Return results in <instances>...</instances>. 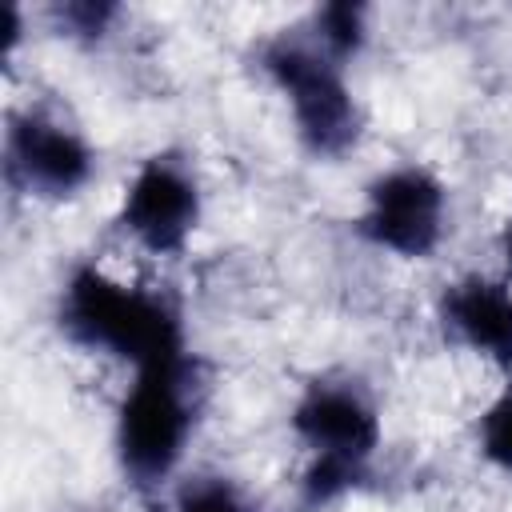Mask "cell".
Returning a JSON list of instances; mask_svg holds the SVG:
<instances>
[{"mask_svg":"<svg viewBox=\"0 0 512 512\" xmlns=\"http://www.w3.org/2000/svg\"><path fill=\"white\" fill-rule=\"evenodd\" d=\"M64 328L88 344L132 360L140 372L184 360L176 312L140 288H128L96 268H80L64 288Z\"/></svg>","mask_w":512,"mask_h":512,"instance_id":"6da1fadb","label":"cell"},{"mask_svg":"<svg viewBox=\"0 0 512 512\" xmlns=\"http://www.w3.org/2000/svg\"><path fill=\"white\" fill-rule=\"evenodd\" d=\"M184 376H188L184 360L144 368L136 376L132 392L124 396L116 444H120L124 468L140 484H152V480L168 476L176 468L180 452H184V440H188V428H192Z\"/></svg>","mask_w":512,"mask_h":512,"instance_id":"7a4b0ae2","label":"cell"},{"mask_svg":"<svg viewBox=\"0 0 512 512\" xmlns=\"http://www.w3.org/2000/svg\"><path fill=\"white\" fill-rule=\"evenodd\" d=\"M264 68L288 92L296 128H300V136H304V144L312 152H328L332 156V152H344L356 140L360 116H356L352 92L340 80L336 64H328L312 48L280 40V44H272L264 52Z\"/></svg>","mask_w":512,"mask_h":512,"instance_id":"3957f363","label":"cell"},{"mask_svg":"<svg viewBox=\"0 0 512 512\" xmlns=\"http://www.w3.org/2000/svg\"><path fill=\"white\" fill-rule=\"evenodd\" d=\"M364 236L400 256H428L444 232V188L424 168H396L368 188Z\"/></svg>","mask_w":512,"mask_h":512,"instance_id":"277c9868","label":"cell"},{"mask_svg":"<svg viewBox=\"0 0 512 512\" xmlns=\"http://www.w3.org/2000/svg\"><path fill=\"white\" fill-rule=\"evenodd\" d=\"M200 216V196L188 172L172 160H148L124 192L120 224L152 252H180Z\"/></svg>","mask_w":512,"mask_h":512,"instance_id":"5b68a950","label":"cell"},{"mask_svg":"<svg viewBox=\"0 0 512 512\" xmlns=\"http://www.w3.org/2000/svg\"><path fill=\"white\" fill-rule=\"evenodd\" d=\"M292 424L316 456H332V460L360 464V468L380 440L372 404L356 388H340V384L308 388L292 412Z\"/></svg>","mask_w":512,"mask_h":512,"instance_id":"8992f818","label":"cell"},{"mask_svg":"<svg viewBox=\"0 0 512 512\" xmlns=\"http://www.w3.org/2000/svg\"><path fill=\"white\" fill-rule=\"evenodd\" d=\"M8 164L28 188H36L44 196H68L88 180L92 152L72 128L28 112V116L12 120Z\"/></svg>","mask_w":512,"mask_h":512,"instance_id":"52a82bcc","label":"cell"},{"mask_svg":"<svg viewBox=\"0 0 512 512\" xmlns=\"http://www.w3.org/2000/svg\"><path fill=\"white\" fill-rule=\"evenodd\" d=\"M448 328L480 356L512 368V292L496 280H460L444 296Z\"/></svg>","mask_w":512,"mask_h":512,"instance_id":"ba28073f","label":"cell"},{"mask_svg":"<svg viewBox=\"0 0 512 512\" xmlns=\"http://www.w3.org/2000/svg\"><path fill=\"white\" fill-rule=\"evenodd\" d=\"M480 452L496 468L512 472V388L480 416Z\"/></svg>","mask_w":512,"mask_h":512,"instance_id":"9c48e42d","label":"cell"},{"mask_svg":"<svg viewBox=\"0 0 512 512\" xmlns=\"http://www.w3.org/2000/svg\"><path fill=\"white\" fill-rule=\"evenodd\" d=\"M364 36V12L356 4H328L320 12V40L332 56H348Z\"/></svg>","mask_w":512,"mask_h":512,"instance_id":"30bf717a","label":"cell"},{"mask_svg":"<svg viewBox=\"0 0 512 512\" xmlns=\"http://www.w3.org/2000/svg\"><path fill=\"white\" fill-rule=\"evenodd\" d=\"M180 512H244V508L224 484H196L192 492H184Z\"/></svg>","mask_w":512,"mask_h":512,"instance_id":"8fae6325","label":"cell"},{"mask_svg":"<svg viewBox=\"0 0 512 512\" xmlns=\"http://www.w3.org/2000/svg\"><path fill=\"white\" fill-rule=\"evenodd\" d=\"M504 256H508V264H512V220H508V228H504Z\"/></svg>","mask_w":512,"mask_h":512,"instance_id":"7c38bea8","label":"cell"}]
</instances>
